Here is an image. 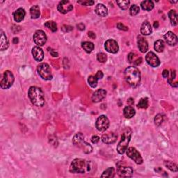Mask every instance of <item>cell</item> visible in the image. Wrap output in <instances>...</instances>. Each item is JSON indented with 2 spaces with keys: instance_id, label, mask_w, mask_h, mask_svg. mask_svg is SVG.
<instances>
[{
  "instance_id": "obj_1",
  "label": "cell",
  "mask_w": 178,
  "mask_h": 178,
  "mask_svg": "<svg viewBox=\"0 0 178 178\" xmlns=\"http://www.w3.org/2000/svg\"><path fill=\"white\" fill-rule=\"evenodd\" d=\"M125 79L130 86L136 88L141 82V73L134 66H129L125 70Z\"/></svg>"
},
{
  "instance_id": "obj_2",
  "label": "cell",
  "mask_w": 178,
  "mask_h": 178,
  "mask_svg": "<svg viewBox=\"0 0 178 178\" xmlns=\"http://www.w3.org/2000/svg\"><path fill=\"white\" fill-rule=\"evenodd\" d=\"M28 96L32 104L36 107H43L45 104V95L40 88L37 86L30 87Z\"/></svg>"
},
{
  "instance_id": "obj_3",
  "label": "cell",
  "mask_w": 178,
  "mask_h": 178,
  "mask_svg": "<svg viewBox=\"0 0 178 178\" xmlns=\"http://www.w3.org/2000/svg\"><path fill=\"white\" fill-rule=\"evenodd\" d=\"M91 163L83 159H75L71 163L70 171L73 173H86L91 170Z\"/></svg>"
},
{
  "instance_id": "obj_4",
  "label": "cell",
  "mask_w": 178,
  "mask_h": 178,
  "mask_svg": "<svg viewBox=\"0 0 178 178\" xmlns=\"http://www.w3.org/2000/svg\"><path fill=\"white\" fill-rule=\"evenodd\" d=\"M73 144L79 148L82 149L86 154H89L93 151V147L89 143L85 141L84 136L82 133H77L73 139Z\"/></svg>"
},
{
  "instance_id": "obj_5",
  "label": "cell",
  "mask_w": 178,
  "mask_h": 178,
  "mask_svg": "<svg viewBox=\"0 0 178 178\" xmlns=\"http://www.w3.org/2000/svg\"><path fill=\"white\" fill-rule=\"evenodd\" d=\"M131 134H132V131L129 128H127L122 132L121 139L117 146V151L119 154H122L128 149V144L131 139Z\"/></svg>"
},
{
  "instance_id": "obj_6",
  "label": "cell",
  "mask_w": 178,
  "mask_h": 178,
  "mask_svg": "<svg viewBox=\"0 0 178 178\" xmlns=\"http://www.w3.org/2000/svg\"><path fill=\"white\" fill-rule=\"evenodd\" d=\"M14 76L11 71L6 70L4 72L3 77H2L1 82H0V86L2 89H8L14 82Z\"/></svg>"
},
{
  "instance_id": "obj_7",
  "label": "cell",
  "mask_w": 178,
  "mask_h": 178,
  "mask_svg": "<svg viewBox=\"0 0 178 178\" xmlns=\"http://www.w3.org/2000/svg\"><path fill=\"white\" fill-rule=\"evenodd\" d=\"M37 70L41 78L45 80H51L52 79V70L49 65L45 63H43L39 65L37 68Z\"/></svg>"
},
{
  "instance_id": "obj_8",
  "label": "cell",
  "mask_w": 178,
  "mask_h": 178,
  "mask_svg": "<svg viewBox=\"0 0 178 178\" xmlns=\"http://www.w3.org/2000/svg\"><path fill=\"white\" fill-rule=\"evenodd\" d=\"M110 122L108 118L105 115H102L98 118L96 121V128L99 131H105L109 127Z\"/></svg>"
},
{
  "instance_id": "obj_9",
  "label": "cell",
  "mask_w": 178,
  "mask_h": 178,
  "mask_svg": "<svg viewBox=\"0 0 178 178\" xmlns=\"http://www.w3.org/2000/svg\"><path fill=\"white\" fill-rule=\"evenodd\" d=\"M127 151V155H128L129 158L134 160V161H135V163L136 164H142L143 162V158L141 156V154L137 151L135 147H129L128 149L126 150Z\"/></svg>"
},
{
  "instance_id": "obj_10",
  "label": "cell",
  "mask_w": 178,
  "mask_h": 178,
  "mask_svg": "<svg viewBox=\"0 0 178 178\" xmlns=\"http://www.w3.org/2000/svg\"><path fill=\"white\" fill-rule=\"evenodd\" d=\"M34 41L37 45L43 46L47 42V36L42 30H38L34 35Z\"/></svg>"
},
{
  "instance_id": "obj_11",
  "label": "cell",
  "mask_w": 178,
  "mask_h": 178,
  "mask_svg": "<svg viewBox=\"0 0 178 178\" xmlns=\"http://www.w3.org/2000/svg\"><path fill=\"white\" fill-rule=\"evenodd\" d=\"M145 60H146L147 63L153 68L158 67L160 65V60L157 57V55L152 52L147 53L146 57H145Z\"/></svg>"
},
{
  "instance_id": "obj_12",
  "label": "cell",
  "mask_w": 178,
  "mask_h": 178,
  "mask_svg": "<svg viewBox=\"0 0 178 178\" xmlns=\"http://www.w3.org/2000/svg\"><path fill=\"white\" fill-rule=\"evenodd\" d=\"M73 6L69 1L63 0V1L60 2L57 6V9L60 13L66 14V13L70 12L73 10Z\"/></svg>"
},
{
  "instance_id": "obj_13",
  "label": "cell",
  "mask_w": 178,
  "mask_h": 178,
  "mask_svg": "<svg viewBox=\"0 0 178 178\" xmlns=\"http://www.w3.org/2000/svg\"><path fill=\"white\" fill-rule=\"evenodd\" d=\"M105 47L108 52L112 53V54H116L119 50V46L118 45V43L113 39H109L106 41Z\"/></svg>"
},
{
  "instance_id": "obj_14",
  "label": "cell",
  "mask_w": 178,
  "mask_h": 178,
  "mask_svg": "<svg viewBox=\"0 0 178 178\" xmlns=\"http://www.w3.org/2000/svg\"><path fill=\"white\" fill-rule=\"evenodd\" d=\"M106 95H107V91L104 89H98L95 92L92 96V101L94 103H98L100 102L103 99L105 98Z\"/></svg>"
},
{
  "instance_id": "obj_15",
  "label": "cell",
  "mask_w": 178,
  "mask_h": 178,
  "mask_svg": "<svg viewBox=\"0 0 178 178\" xmlns=\"http://www.w3.org/2000/svg\"><path fill=\"white\" fill-rule=\"evenodd\" d=\"M118 174L121 177H131L133 175V169L128 166H122L118 169Z\"/></svg>"
},
{
  "instance_id": "obj_16",
  "label": "cell",
  "mask_w": 178,
  "mask_h": 178,
  "mask_svg": "<svg viewBox=\"0 0 178 178\" xmlns=\"http://www.w3.org/2000/svg\"><path fill=\"white\" fill-rule=\"evenodd\" d=\"M118 136L114 132H108L102 136V141L106 144H112L116 141Z\"/></svg>"
},
{
  "instance_id": "obj_17",
  "label": "cell",
  "mask_w": 178,
  "mask_h": 178,
  "mask_svg": "<svg viewBox=\"0 0 178 178\" xmlns=\"http://www.w3.org/2000/svg\"><path fill=\"white\" fill-rule=\"evenodd\" d=\"M166 43L170 46H175L177 43V37L172 31H168L164 36Z\"/></svg>"
},
{
  "instance_id": "obj_18",
  "label": "cell",
  "mask_w": 178,
  "mask_h": 178,
  "mask_svg": "<svg viewBox=\"0 0 178 178\" xmlns=\"http://www.w3.org/2000/svg\"><path fill=\"white\" fill-rule=\"evenodd\" d=\"M32 54H33L34 59L37 61H41L44 58L43 51L40 47H38V46L34 47L32 49Z\"/></svg>"
},
{
  "instance_id": "obj_19",
  "label": "cell",
  "mask_w": 178,
  "mask_h": 178,
  "mask_svg": "<svg viewBox=\"0 0 178 178\" xmlns=\"http://www.w3.org/2000/svg\"><path fill=\"white\" fill-rule=\"evenodd\" d=\"M25 15H26V12H25L24 9L20 8L17 9L13 13V18L16 22H20L24 20Z\"/></svg>"
},
{
  "instance_id": "obj_20",
  "label": "cell",
  "mask_w": 178,
  "mask_h": 178,
  "mask_svg": "<svg viewBox=\"0 0 178 178\" xmlns=\"http://www.w3.org/2000/svg\"><path fill=\"white\" fill-rule=\"evenodd\" d=\"M138 49L141 51V52L142 53H145L148 50V43L146 40H145L144 38L141 36L138 37Z\"/></svg>"
},
{
  "instance_id": "obj_21",
  "label": "cell",
  "mask_w": 178,
  "mask_h": 178,
  "mask_svg": "<svg viewBox=\"0 0 178 178\" xmlns=\"http://www.w3.org/2000/svg\"><path fill=\"white\" fill-rule=\"evenodd\" d=\"M95 11L97 15L100 16V17H106L108 15V13L107 8L102 4H98L96 6Z\"/></svg>"
},
{
  "instance_id": "obj_22",
  "label": "cell",
  "mask_w": 178,
  "mask_h": 178,
  "mask_svg": "<svg viewBox=\"0 0 178 178\" xmlns=\"http://www.w3.org/2000/svg\"><path fill=\"white\" fill-rule=\"evenodd\" d=\"M152 29L150 23L147 21L143 22L141 25V33L143 36H148L152 34Z\"/></svg>"
},
{
  "instance_id": "obj_23",
  "label": "cell",
  "mask_w": 178,
  "mask_h": 178,
  "mask_svg": "<svg viewBox=\"0 0 178 178\" xmlns=\"http://www.w3.org/2000/svg\"><path fill=\"white\" fill-rule=\"evenodd\" d=\"M9 46L8 40L3 31H1V39H0V50L4 51L8 49Z\"/></svg>"
},
{
  "instance_id": "obj_24",
  "label": "cell",
  "mask_w": 178,
  "mask_h": 178,
  "mask_svg": "<svg viewBox=\"0 0 178 178\" xmlns=\"http://www.w3.org/2000/svg\"><path fill=\"white\" fill-rule=\"evenodd\" d=\"M30 14H31V17L32 19H37L40 17V11L39 6L35 5L33 6L30 9Z\"/></svg>"
},
{
  "instance_id": "obj_25",
  "label": "cell",
  "mask_w": 178,
  "mask_h": 178,
  "mask_svg": "<svg viewBox=\"0 0 178 178\" xmlns=\"http://www.w3.org/2000/svg\"><path fill=\"white\" fill-rule=\"evenodd\" d=\"M123 113L125 117L126 118H132L135 115L136 112L133 107H130V106H128V107H126L124 108Z\"/></svg>"
},
{
  "instance_id": "obj_26",
  "label": "cell",
  "mask_w": 178,
  "mask_h": 178,
  "mask_svg": "<svg viewBox=\"0 0 178 178\" xmlns=\"http://www.w3.org/2000/svg\"><path fill=\"white\" fill-rule=\"evenodd\" d=\"M141 8L145 11H150L153 9L154 8V3L153 2L150 1V0H147V1H143L141 4Z\"/></svg>"
},
{
  "instance_id": "obj_27",
  "label": "cell",
  "mask_w": 178,
  "mask_h": 178,
  "mask_svg": "<svg viewBox=\"0 0 178 178\" xmlns=\"http://www.w3.org/2000/svg\"><path fill=\"white\" fill-rule=\"evenodd\" d=\"M168 17L170 20L171 24L173 26H176L177 24V14L175 10H170L168 13Z\"/></svg>"
},
{
  "instance_id": "obj_28",
  "label": "cell",
  "mask_w": 178,
  "mask_h": 178,
  "mask_svg": "<svg viewBox=\"0 0 178 178\" xmlns=\"http://www.w3.org/2000/svg\"><path fill=\"white\" fill-rule=\"evenodd\" d=\"M154 50H155L157 52H162L164 47H165V45H164V42L162 40H158L154 43Z\"/></svg>"
},
{
  "instance_id": "obj_29",
  "label": "cell",
  "mask_w": 178,
  "mask_h": 178,
  "mask_svg": "<svg viewBox=\"0 0 178 178\" xmlns=\"http://www.w3.org/2000/svg\"><path fill=\"white\" fill-rule=\"evenodd\" d=\"M82 48L87 53H91L94 50V44L91 42H84L82 43Z\"/></svg>"
},
{
  "instance_id": "obj_30",
  "label": "cell",
  "mask_w": 178,
  "mask_h": 178,
  "mask_svg": "<svg viewBox=\"0 0 178 178\" xmlns=\"http://www.w3.org/2000/svg\"><path fill=\"white\" fill-rule=\"evenodd\" d=\"M115 174V171L114 168H108L105 170L102 174V177H114Z\"/></svg>"
},
{
  "instance_id": "obj_31",
  "label": "cell",
  "mask_w": 178,
  "mask_h": 178,
  "mask_svg": "<svg viewBox=\"0 0 178 178\" xmlns=\"http://www.w3.org/2000/svg\"><path fill=\"white\" fill-rule=\"evenodd\" d=\"M98 79L97 78L95 75V76H90L88 79V82H89V85L91 86L92 88H95L97 86H98Z\"/></svg>"
},
{
  "instance_id": "obj_32",
  "label": "cell",
  "mask_w": 178,
  "mask_h": 178,
  "mask_svg": "<svg viewBox=\"0 0 178 178\" xmlns=\"http://www.w3.org/2000/svg\"><path fill=\"white\" fill-rule=\"evenodd\" d=\"M149 102H148V98H141L138 104V107L141 108H147L148 107Z\"/></svg>"
},
{
  "instance_id": "obj_33",
  "label": "cell",
  "mask_w": 178,
  "mask_h": 178,
  "mask_svg": "<svg viewBox=\"0 0 178 178\" xmlns=\"http://www.w3.org/2000/svg\"><path fill=\"white\" fill-rule=\"evenodd\" d=\"M164 165L166 168H168V169H170L171 171L173 172H177V166L175 163H174L172 161H165L164 162Z\"/></svg>"
},
{
  "instance_id": "obj_34",
  "label": "cell",
  "mask_w": 178,
  "mask_h": 178,
  "mask_svg": "<svg viewBox=\"0 0 178 178\" xmlns=\"http://www.w3.org/2000/svg\"><path fill=\"white\" fill-rule=\"evenodd\" d=\"M45 27H47L48 29H50L51 31L53 32L57 31V25L56 24V22H54V21L47 22L45 24Z\"/></svg>"
},
{
  "instance_id": "obj_35",
  "label": "cell",
  "mask_w": 178,
  "mask_h": 178,
  "mask_svg": "<svg viewBox=\"0 0 178 178\" xmlns=\"http://www.w3.org/2000/svg\"><path fill=\"white\" fill-rule=\"evenodd\" d=\"M116 3L120 8L122 10H126L129 7V4H130V2L127 0V1H117Z\"/></svg>"
},
{
  "instance_id": "obj_36",
  "label": "cell",
  "mask_w": 178,
  "mask_h": 178,
  "mask_svg": "<svg viewBox=\"0 0 178 178\" xmlns=\"http://www.w3.org/2000/svg\"><path fill=\"white\" fill-rule=\"evenodd\" d=\"M164 120V115L162 114H157L155 118H154V123H155L156 125L159 126L161 123L163 122Z\"/></svg>"
},
{
  "instance_id": "obj_37",
  "label": "cell",
  "mask_w": 178,
  "mask_h": 178,
  "mask_svg": "<svg viewBox=\"0 0 178 178\" xmlns=\"http://www.w3.org/2000/svg\"><path fill=\"white\" fill-rule=\"evenodd\" d=\"M139 7H138L137 5H136V4H133V5L131 6L130 9H129V13H130L131 15L134 16L137 15L138 13H139Z\"/></svg>"
},
{
  "instance_id": "obj_38",
  "label": "cell",
  "mask_w": 178,
  "mask_h": 178,
  "mask_svg": "<svg viewBox=\"0 0 178 178\" xmlns=\"http://www.w3.org/2000/svg\"><path fill=\"white\" fill-rule=\"evenodd\" d=\"M97 59H98V61L99 62H100V63H105L107 60V56L105 53H99V54L97 55Z\"/></svg>"
},
{
  "instance_id": "obj_39",
  "label": "cell",
  "mask_w": 178,
  "mask_h": 178,
  "mask_svg": "<svg viewBox=\"0 0 178 178\" xmlns=\"http://www.w3.org/2000/svg\"><path fill=\"white\" fill-rule=\"evenodd\" d=\"M77 3L81 4L82 6H93L95 2L94 1H90V0H87V1H77Z\"/></svg>"
},
{
  "instance_id": "obj_40",
  "label": "cell",
  "mask_w": 178,
  "mask_h": 178,
  "mask_svg": "<svg viewBox=\"0 0 178 178\" xmlns=\"http://www.w3.org/2000/svg\"><path fill=\"white\" fill-rule=\"evenodd\" d=\"M175 76H176V73H175V71L174 70H171L170 78H168V83H169L170 85H172L173 83H175V82H173V80H174L175 79Z\"/></svg>"
},
{
  "instance_id": "obj_41",
  "label": "cell",
  "mask_w": 178,
  "mask_h": 178,
  "mask_svg": "<svg viewBox=\"0 0 178 178\" xmlns=\"http://www.w3.org/2000/svg\"><path fill=\"white\" fill-rule=\"evenodd\" d=\"M117 27H118V29H119L121 30H123V31H128V27H125L124 24H122V23H118V24H117Z\"/></svg>"
},
{
  "instance_id": "obj_42",
  "label": "cell",
  "mask_w": 178,
  "mask_h": 178,
  "mask_svg": "<svg viewBox=\"0 0 178 178\" xmlns=\"http://www.w3.org/2000/svg\"><path fill=\"white\" fill-rule=\"evenodd\" d=\"M100 137L98 136H93V137L91 138V141H92V143H94V144H96V143H98L99 141H100Z\"/></svg>"
},
{
  "instance_id": "obj_43",
  "label": "cell",
  "mask_w": 178,
  "mask_h": 178,
  "mask_svg": "<svg viewBox=\"0 0 178 178\" xmlns=\"http://www.w3.org/2000/svg\"><path fill=\"white\" fill-rule=\"evenodd\" d=\"M103 75H103L102 72V71H98V73H96V75H95V76L97 77V78H98L99 80L101 79H102Z\"/></svg>"
},
{
  "instance_id": "obj_44",
  "label": "cell",
  "mask_w": 178,
  "mask_h": 178,
  "mask_svg": "<svg viewBox=\"0 0 178 178\" xmlns=\"http://www.w3.org/2000/svg\"><path fill=\"white\" fill-rule=\"evenodd\" d=\"M88 36H89L90 38H92V39H95L96 38L95 34L94 32H93V31H89V33H88Z\"/></svg>"
},
{
  "instance_id": "obj_45",
  "label": "cell",
  "mask_w": 178,
  "mask_h": 178,
  "mask_svg": "<svg viewBox=\"0 0 178 178\" xmlns=\"http://www.w3.org/2000/svg\"><path fill=\"white\" fill-rule=\"evenodd\" d=\"M134 57V54L133 53H130V54L128 55V60L129 63H132Z\"/></svg>"
},
{
  "instance_id": "obj_46",
  "label": "cell",
  "mask_w": 178,
  "mask_h": 178,
  "mask_svg": "<svg viewBox=\"0 0 178 178\" xmlns=\"http://www.w3.org/2000/svg\"><path fill=\"white\" fill-rule=\"evenodd\" d=\"M162 76L164 78H168L169 76V73H168V70H164L162 73Z\"/></svg>"
},
{
  "instance_id": "obj_47",
  "label": "cell",
  "mask_w": 178,
  "mask_h": 178,
  "mask_svg": "<svg viewBox=\"0 0 178 178\" xmlns=\"http://www.w3.org/2000/svg\"><path fill=\"white\" fill-rule=\"evenodd\" d=\"M141 62H142V59L140 57V58H138V59H136L135 61H134V64L136 65V66H138V65L141 63Z\"/></svg>"
},
{
  "instance_id": "obj_48",
  "label": "cell",
  "mask_w": 178,
  "mask_h": 178,
  "mask_svg": "<svg viewBox=\"0 0 178 178\" xmlns=\"http://www.w3.org/2000/svg\"><path fill=\"white\" fill-rule=\"evenodd\" d=\"M50 54L52 57H57L58 56H59V54H58L56 51H54V50H52L50 51Z\"/></svg>"
},
{
  "instance_id": "obj_49",
  "label": "cell",
  "mask_w": 178,
  "mask_h": 178,
  "mask_svg": "<svg viewBox=\"0 0 178 178\" xmlns=\"http://www.w3.org/2000/svg\"><path fill=\"white\" fill-rule=\"evenodd\" d=\"M77 29L81 30V31H83V30L85 29V25L84 24H77Z\"/></svg>"
},
{
  "instance_id": "obj_50",
  "label": "cell",
  "mask_w": 178,
  "mask_h": 178,
  "mask_svg": "<svg viewBox=\"0 0 178 178\" xmlns=\"http://www.w3.org/2000/svg\"><path fill=\"white\" fill-rule=\"evenodd\" d=\"M154 28H158L159 27V22H154Z\"/></svg>"
},
{
  "instance_id": "obj_51",
  "label": "cell",
  "mask_w": 178,
  "mask_h": 178,
  "mask_svg": "<svg viewBox=\"0 0 178 178\" xmlns=\"http://www.w3.org/2000/svg\"><path fill=\"white\" fill-rule=\"evenodd\" d=\"M18 43V38H13V43Z\"/></svg>"
}]
</instances>
